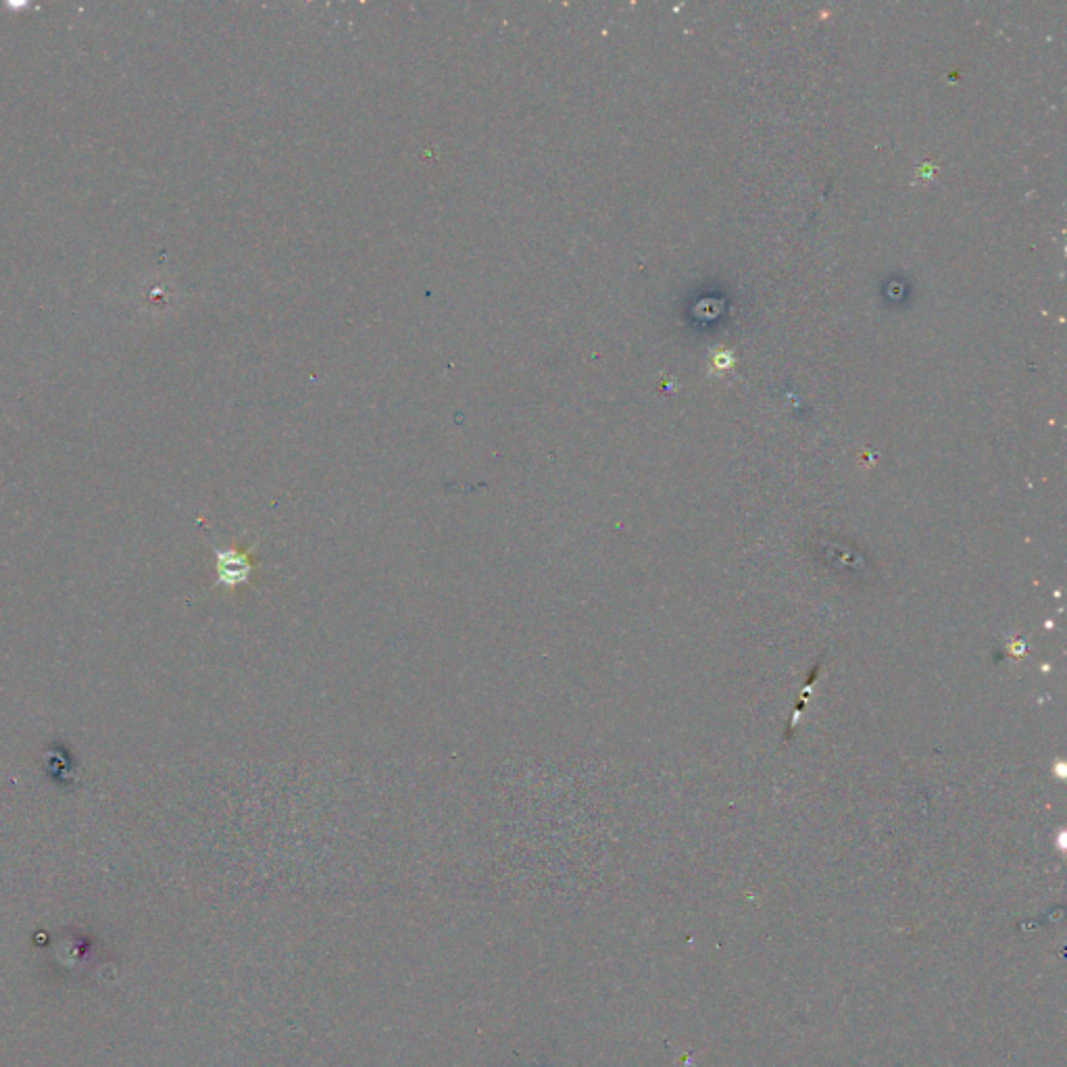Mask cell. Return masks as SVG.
<instances>
[{
    "label": "cell",
    "mask_w": 1067,
    "mask_h": 1067,
    "mask_svg": "<svg viewBox=\"0 0 1067 1067\" xmlns=\"http://www.w3.org/2000/svg\"><path fill=\"white\" fill-rule=\"evenodd\" d=\"M215 569H217V584L226 588H236L240 584H246L253 576V563L248 559V553L236 551V549H221L215 551Z\"/></svg>",
    "instance_id": "1"
}]
</instances>
